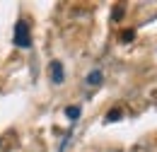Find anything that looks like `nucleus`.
Segmentation results:
<instances>
[{
	"instance_id": "obj_7",
	"label": "nucleus",
	"mask_w": 157,
	"mask_h": 152,
	"mask_svg": "<svg viewBox=\"0 0 157 152\" xmlns=\"http://www.w3.org/2000/svg\"><path fill=\"white\" fill-rule=\"evenodd\" d=\"M121 17H123V7L116 5V10H114V19H121Z\"/></svg>"
},
{
	"instance_id": "obj_2",
	"label": "nucleus",
	"mask_w": 157,
	"mask_h": 152,
	"mask_svg": "<svg viewBox=\"0 0 157 152\" xmlns=\"http://www.w3.org/2000/svg\"><path fill=\"white\" fill-rule=\"evenodd\" d=\"M63 63H60V60H53V63H51V80H53V85H60V82H63Z\"/></svg>"
},
{
	"instance_id": "obj_4",
	"label": "nucleus",
	"mask_w": 157,
	"mask_h": 152,
	"mask_svg": "<svg viewBox=\"0 0 157 152\" xmlns=\"http://www.w3.org/2000/svg\"><path fill=\"white\" fill-rule=\"evenodd\" d=\"M65 116H68L70 121H75L80 116V106H68V109H65Z\"/></svg>"
},
{
	"instance_id": "obj_5",
	"label": "nucleus",
	"mask_w": 157,
	"mask_h": 152,
	"mask_svg": "<svg viewBox=\"0 0 157 152\" xmlns=\"http://www.w3.org/2000/svg\"><path fill=\"white\" fill-rule=\"evenodd\" d=\"M121 116H123V111H121V109H111V111H109V114H106V121H109V123H111V121H118V118H121Z\"/></svg>"
},
{
	"instance_id": "obj_3",
	"label": "nucleus",
	"mask_w": 157,
	"mask_h": 152,
	"mask_svg": "<svg viewBox=\"0 0 157 152\" xmlns=\"http://www.w3.org/2000/svg\"><path fill=\"white\" fill-rule=\"evenodd\" d=\"M87 85H90V87H97V85H101V73H99V70H92V73L87 75Z\"/></svg>"
},
{
	"instance_id": "obj_6",
	"label": "nucleus",
	"mask_w": 157,
	"mask_h": 152,
	"mask_svg": "<svg viewBox=\"0 0 157 152\" xmlns=\"http://www.w3.org/2000/svg\"><path fill=\"white\" fill-rule=\"evenodd\" d=\"M133 36H136V32H133V29H128V32H123V34H121V41H133Z\"/></svg>"
},
{
	"instance_id": "obj_1",
	"label": "nucleus",
	"mask_w": 157,
	"mask_h": 152,
	"mask_svg": "<svg viewBox=\"0 0 157 152\" xmlns=\"http://www.w3.org/2000/svg\"><path fill=\"white\" fill-rule=\"evenodd\" d=\"M15 46H20V48H29V46H32L29 27H27V22H22V19L15 24Z\"/></svg>"
}]
</instances>
